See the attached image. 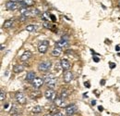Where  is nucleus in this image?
I'll use <instances>...</instances> for the list:
<instances>
[{
	"label": "nucleus",
	"instance_id": "f257e3e1",
	"mask_svg": "<svg viewBox=\"0 0 120 116\" xmlns=\"http://www.w3.org/2000/svg\"><path fill=\"white\" fill-rule=\"evenodd\" d=\"M44 80H45V83L47 85V87L52 89L55 88L56 84L57 82V79L54 74H46L44 76Z\"/></svg>",
	"mask_w": 120,
	"mask_h": 116
},
{
	"label": "nucleus",
	"instance_id": "f03ea898",
	"mask_svg": "<svg viewBox=\"0 0 120 116\" xmlns=\"http://www.w3.org/2000/svg\"><path fill=\"white\" fill-rule=\"evenodd\" d=\"M51 66H52V63H51V61H49V60H45V61H43V62H41V63H39V65H38V69H39V71L40 72H48L50 69H51Z\"/></svg>",
	"mask_w": 120,
	"mask_h": 116
},
{
	"label": "nucleus",
	"instance_id": "7ed1b4c3",
	"mask_svg": "<svg viewBox=\"0 0 120 116\" xmlns=\"http://www.w3.org/2000/svg\"><path fill=\"white\" fill-rule=\"evenodd\" d=\"M6 8H7V9H8V10H15L17 8H22V6H21V4L19 3V2H13V1H8L7 3H6Z\"/></svg>",
	"mask_w": 120,
	"mask_h": 116
},
{
	"label": "nucleus",
	"instance_id": "20e7f679",
	"mask_svg": "<svg viewBox=\"0 0 120 116\" xmlns=\"http://www.w3.org/2000/svg\"><path fill=\"white\" fill-rule=\"evenodd\" d=\"M48 47H49V41H47V40L41 41L40 43L38 44V51L41 54H45V52L47 51Z\"/></svg>",
	"mask_w": 120,
	"mask_h": 116
},
{
	"label": "nucleus",
	"instance_id": "39448f33",
	"mask_svg": "<svg viewBox=\"0 0 120 116\" xmlns=\"http://www.w3.org/2000/svg\"><path fill=\"white\" fill-rule=\"evenodd\" d=\"M45 97L46 99H49V100L53 101V100H55L56 99V91L54 89L49 88L45 92Z\"/></svg>",
	"mask_w": 120,
	"mask_h": 116
},
{
	"label": "nucleus",
	"instance_id": "423d86ee",
	"mask_svg": "<svg viewBox=\"0 0 120 116\" xmlns=\"http://www.w3.org/2000/svg\"><path fill=\"white\" fill-rule=\"evenodd\" d=\"M65 111H66L67 114L72 115V114H74L78 112V107L76 106L75 104H69L65 108Z\"/></svg>",
	"mask_w": 120,
	"mask_h": 116
},
{
	"label": "nucleus",
	"instance_id": "0eeeda50",
	"mask_svg": "<svg viewBox=\"0 0 120 116\" xmlns=\"http://www.w3.org/2000/svg\"><path fill=\"white\" fill-rule=\"evenodd\" d=\"M15 99H16V100H17V102H18L19 104L23 105V104H25V103H26V96H25L22 92H18V93L16 94Z\"/></svg>",
	"mask_w": 120,
	"mask_h": 116
},
{
	"label": "nucleus",
	"instance_id": "6e6552de",
	"mask_svg": "<svg viewBox=\"0 0 120 116\" xmlns=\"http://www.w3.org/2000/svg\"><path fill=\"white\" fill-rule=\"evenodd\" d=\"M73 77H74V75H73L72 72H70V71H66L65 73H64V75H63L65 83H70L72 81Z\"/></svg>",
	"mask_w": 120,
	"mask_h": 116
},
{
	"label": "nucleus",
	"instance_id": "1a4fd4ad",
	"mask_svg": "<svg viewBox=\"0 0 120 116\" xmlns=\"http://www.w3.org/2000/svg\"><path fill=\"white\" fill-rule=\"evenodd\" d=\"M44 83H45V80L44 79H42L40 77H36L32 81V86H33V87H35V88H40L41 87H43Z\"/></svg>",
	"mask_w": 120,
	"mask_h": 116
},
{
	"label": "nucleus",
	"instance_id": "9d476101",
	"mask_svg": "<svg viewBox=\"0 0 120 116\" xmlns=\"http://www.w3.org/2000/svg\"><path fill=\"white\" fill-rule=\"evenodd\" d=\"M60 65H61V68L64 70V71H68L70 69V63L68 59L66 58H62L61 61H60Z\"/></svg>",
	"mask_w": 120,
	"mask_h": 116
},
{
	"label": "nucleus",
	"instance_id": "9b49d317",
	"mask_svg": "<svg viewBox=\"0 0 120 116\" xmlns=\"http://www.w3.org/2000/svg\"><path fill=\"white\" fill-rule=\"evenodd\" d=\"M55 103L57 107L59 108H66L67 105H66V102H65V99H63L61 97H57L56 99H55Z\"/></svg>",
	"mask_w": 120,
	"mask_h": 116
},
{
	"label": "nucleus",
	"instance_id": "f8f14e48",
	"mask_svg": "<svg viewBox=\"0 0 120 116\" xmlns=\"http://www.w3.org/2000/svg\"><path fill=\"white\" fill-rule=\"evenodd\" d=\"M22 6V8H27V7H32L34 5V0H21L19 2Z\"/></svg>",
	"mask_w": 120,
	"mask_h": 116
},
{
	"label": "nucleus",
	"instance_id": "ddd939ff",
	"mask_svg": "<svg viewBox=\"0 0 120 116\" xmlns=\"http://www.w3.org/2000/svg\"><path fill=\"white\" fill-rule=\"evenodd\" d=\"M68 46V41L64 40V39H61L56 43V47H59V48H64Z\"/></svg>",
	"mask_w": 120,
	"mask_h": 116
},
{
	"label": "nucleus",
	"instance_id": "4468645a",
	"mask_svg": "<svg viewBox=\"0 0 120 116\" xmlns=\"http://www.w3.org/2000/svg\"><path fill=\"white\" fill-rule=\"evenodd\" d=\"M31 56H32V53H31L30 51H25V52L21 55L20 60H21V61H26V60L30 59V58H31Z\"/></svg>",
	"mask_w": 120,
	"mask_h": 116
},
{
	"label": "nucleus",
	"instance_id": "2eb2a0df",
	"mask_svg": "<svg viewBox=\"0 0 120 116\" xmlns=\"http://www.w3.org/2000/svg\"><path fill=\"white\" fill-rule=\"evenodd\" d=\"M35 74H36V73H34V72H30V73H28L27 75H26V81H28V82H30V83H32V81L36 78V77H35Z\"/></svg>",
	"mask_w": 120,
	"mask_h": 116
},
{
	"label": "nucleus",
	"instance_id": "dca6fc26",
	"mask_svg": "<svg viewBox=\"0 0 120 116\" xmlns=\"http://www.w3.org/2000/svg\"><path fill=\"white\" fill-rule=\"evenodd\" d=\"M23 71H24V67L22 65H16L13 67V72L16 73H22Z\"/></svg>",
	"mask_w": 120,
	"mask_h": 116
},
{
	"label": "nucleus",
	"instance_id": "f3484780",
	"mask_svg": "<svg viewBox=\"0 0 120 116\" xmlns=\"http://www.w3.org/2000/svg\"><path fill=\"white\" fill-rule=\"evenodd\" d=\"M13 23H14V20H8V21H6L4 22L3 27H4V28H6V29L10 28V27L13 25Z\"/></svg>",
	"mask_w": 120,
	"mask_h": 116
},
{
	"label": "nucleus",
	"instance_id": "a211bd4d",
	"mask_svg": "<svg viewBox=\"0 0 120 116\" xmlns=\"http://www.w3.org/2000/svg\"><path fill=\"white\" fill-rule=\"evenodd\" d=\"M37 29H38V26H37V25H34V24L27 25L26 28H25L26 31H28V32H30V33H31V32H35V31H37Z\"/></svg>",
	"mask_w": 120,
	"mask_h": 116
},
{
	"label": "nucleus",
	"instance_id": "6ab92c4d",
	"mask_svg": "<svg viewBox=\"0 0 120 116\" xmlns=\"http://www.w3.org/2000/svg\"><path fill=\"white\" fill-rule=\"evenodd\" d=\"M51 54H52V56H54V57H59L60 55H61V48L56 47V48L51 52Z\"/></svg>",
	"mask_w": 120,
	"mask_h": 116
},
{
	"label": "nucleus",
	"instance_id": "aec40b11",
	"mask_svg": "<svg viewBox=\"0 0 120 116\" xmlns=\"http://www.w3.org/2000/svg\"><path fill=\"white\" fill-rule=\"evenodd\" d=\"M41 18L44 21H49V20L51 19V14H49L48 12H45L41 15Z\"/></svg>",
	"mask_w": 120,
	"mask_h": 116
},
{
	"label": "nucleus",
	"instance_id": "412c9836",
	"mask_svg": "<svg viewBox=\"0 0 120 116\" xmlns=\"http://www.w3.org/2000/svg\"><path fill=\"white\" fill-rule=\"evenodd\" d=\"M42 110H43V108H42L41 106L37 105V106H34V107H33L32 112H33V113H40V112H42Z\"/></svg>",
	"mask_w": 120,
	"mask_h": 116
},
{
	"label": "nucleus",
	"instance_id": "4be33fe9",
	"mask_svg": "<svg viewBox=\"0 0 120 116\" xmlns=\"http://www.w3.org/2000/svg\"><path fill=\"white\" fill-rule=\"evenodd\" d=\"M30 11H31V17H35V16L40 15V11L37 8H30Z\"/></svg>",
	"mask_w": 120,
	"mask_h": 116
},
{
	"label": "nucleus",
	"instance_id": "5701e85b",
	"mask_svg": "<svg viewBox=\"0 0 120 116\" xmlns=\"http://www.w3.org/2000/svg\"><path fill=\"white\" fill-rule=\"evenodd\" d=\"M43 25H44V27L46 28V29H52V28H53L52 23H51V22H49V21H45V22L43 23Z\"/></svg>",
	"mask_w": 120,
	"mask_h": 116
},
{
	"label": "nucleus",
	"instance_id": "b1692460",
	"mask_svg": "<svg viewBox=\"0 0 120 116\" xmlns=\"http://www.w3.org/2000/svg\"><path fill=\"white\" fill-rule=\"evenodd\" d=\"M5 98H6V93H5V91L3 89H1L0 90V99L1 100H4Z\"/></svg>",
	"mask_w": 120,
	"mask_h": 116
},
{
	"label": "nucleus",
	"instance_id": "393cba45",
	"mask_svg": "<svg viewBox=\"0 0 120 116\" xmlns=\"http://www.w3.org/2000/svg\"><path fill=\"white\" fill-rule=\"evenodd\" d=\"M68 94L65 90H63V91H62V93H61V96H60V97H61L63 99H66L68 98Z\"/></svg>",
	"mask_w": 120,
	"mask_h": 116
},
{
	"label": "nucleus",
	"instance_id": "a878e982",
	"mask_svg": "<svg viewBox=\"0 0 120 116\" xmlns=\"http://www.w3.org/2000/svg\"><path fill=\"white\" fill-rule=\"evenodd\" d=\"M109 66H110V68H111V69H114V68H116V63H114V62H109Z\"/></svg>",
	"mask_w": 120,
	"mask_h": 116
},
{
	"label": "nucleus",
	"instance_id": "bb28decb",
	"mask_svg": "<svg viewBox=\"0 0 120 116\" xmlns=\"http://www.w3.org/2000/svg\"><path fill=\"white\" fill-rule=\"evenodd\" d=\"M53 116H64V115H63V113L60 112H54Z\"/></svg>",
	"mask_w": 120,
	"mask_h": 116
},
{
	"label": "nucleus",
	"instance_id": "cd10ccee",
	"mask_svg": "<svg viewBox=\"0 0 120 116\" xmlns=\"http://www.w3.org/2000/svg\"><path fill=\"white\" fill-rule=\"evenodd\" d=\"M51 20H52V21H53V22H56V17H55L54 15H52V14H51Z\"/></svg>",
	"mask_w": 120,
	"mask_h": 116
},
{
	"label": "nucleus",
	"instance_id": "c85d7f7f",
	"mask_svg": "<svg viewBox=\"0 0 120 116\" xmlns=\"http://www.w3.org/2000/svg\"><path fill=\"white\" fill-rule=\"evenodd\" d=\"M93 61L94 62H99L100 61V58H98V57H93Z\"/></svg>",
	"mask_w": 120,
	"mask_h": 116
},
{
	"label": "nucleus",
	"instance_id": "c756f323",
	"mask_svg": "<svg viewBox=\"0 0 120 116\" xmlns=\"http://www.w3.org/2000/svg\"><path fill=\"white\" fill-rule=\"evenodd\" d=\"M84 86L87 87V88H90V83H89V82H85V83H84Z\"/></svg>",
	"mask_w": 120,
	"mask_h": 116
},
{
	"label": "nucleus",
	"instance_id": "7c9ffc66",
	"mask_svg": "<svg viewBox=\"0 0 120 116\" xmlns=\"http://www.w3.org/2000/svg\"><path fill=\"white\" fill-rule=\"evenodd\" d=\"M62 39H64V40H67V41H68V35H65V36H63V37H62Z\"/></svg>",
	"mask_w": 120,
	"mask_h": 116
},
{
	"label": "nucleus",
	"instance_id": "2f4dec72",
	"mask_svg": "<svg viewBox=\"0 0 120 116\" xmlns=\"http://www.w3.org/2000/svg\"><path fill=\"white\" fill-rule=\"evenodd\" d=\"M101 85H102V86H105V79L101 80Z\"/></svg>",
	"mask_w": 120,
	"mask_h": 116
},
{
	"label": "nucleus",
	"instance_id": "473e14b6",
	"mask_svg": "<svg viewBox=\"0 0 120 116\" xmlns=\"http://www.w3.org/2000/svg\"><path fill=\"white\" fill-rule=\"evenodd\" d=\"M8 107H9V104H8V103H7V104L4 105V109H8Z\"/></svg>",
	"mask_w": 120,
	"mask_h": 116
},
{
	"label": "nucleus",
	"instance_id": "72a5a7b5",
	"mask_svg": "<svg viewBox=\"0 0 120 116\" xmlns=\"http://www.w3.org/2000/svg\"><path fill=\"white\" fill-rule=\"evenodd\" d=\"M98 110H99L100 112H102V111H104V108H103L102 106H99V107H98Z\"/></svg>",
	"mask_w": 120,
	"mask_h": 116
},
{
	"label": "nucleus",
	"instance_id": "f704fd0d",
	"mask_svg": "<svg viewBox=\"0 0 120 116\" xmlns=\"http://www.w3.org/2000/svg\"><path fill=\"white\" fill-rule=\"evenodd\" d=\"M116 50L117 52L119 51V50H120V46H116Z\"/></svg>",
	"mask_w": 120,
	"mask_h": 116
},
{
	"label": "nucleus",
	"instance_id": "c9c22d12",
	"mask_svg": "<svg viewBox=\"0 0 120 116\" xmlns=\"http://www.w3.org/2000/svg\"><path fill=\"white\" fill-rule=\"evenodd\" d=\"M11 116H19V113H17V112H15V113H12Z\"/></svg>",
	"mask_w": 120,
	"mask_h": 116
},
{
	"label": "nucleus",
	"instance_id": "e433bc0d",
	"mask_svg": "<svg viewBox=\"0 0 120 116\" xmlns=\"http://www.w3.org/2000/svg\"><path fill=\"white\" fill-rule=\"evenodd\" d=\"M95 104H96V100H92V101H91V105H93V106H94Z\"/></svg>",
	"mask_w": 120,
	"mask_h": 116
},
{
	"label": "nucleus",
	"instance_id": "4c0bfd02",
	"mask_svg": "<svg viewBox=\"0 0 120 116\" xmlns=\"http://www.w3.org/2000/svg\"><path fill=\"white\" fill-rule=\"evenodd\" d=\"M10 1H13V2H20L21 0H10Z\"/></svg>",
	"mask_w": 120,
	"mask_h": 116
},
{
	"label": "nucleus",
	"instance_id": "58836bf2",
	"mask_svg": "<svg viewBox=\"0 0 120 116\" xmlns=\"http://www.w3.org/2000/svg\"><path fill=\"white\" fill-rule=\"evenodd\" d=\"M3 49H4V46L2 45V46H1V50H3Z\"/></svg>",
	"mask_w": 120,
	"mask_h": 116
},
{
	"label": "nucleus",
	"instance_id": "ea45409f",
	"mask_svg": "<svg viewBox=\"0 0 120 116\" xmlns=\"http://www.w3.org/2000/svg\"><path fill=\"white\" fill-rule=\"evenodd\" d=\"M45 116H53V115H52V114H50V113H49V114H46V115H45Z\"/></svg>",
	"mask_w": 120,
	"mask_h": 116
}]
</instances>
